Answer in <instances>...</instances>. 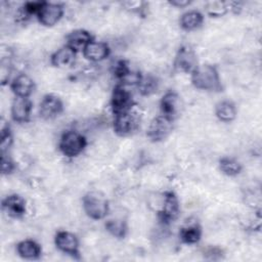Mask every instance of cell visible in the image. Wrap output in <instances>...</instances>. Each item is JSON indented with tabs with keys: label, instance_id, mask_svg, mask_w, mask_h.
<instances>
[{
	"label": "cell",
	"instance_id": "cell-29",
	"mask_svg": "<svg viewBox=\"0 0 262 262\" xmlns=\"http://www.w3.org/2000/svg\"><path fill=\"white\" fill-rule=\"evenodd\" d=\"M121 6L131 12V13H136L139 15H144V11L146 8V2L141 1V0H136V1H132V0H128V1H123L120 3Z\"/></svg>",
	"mask_w": 262,
	"mask_h": 262
},
{
	"label": "cell",
	"instance_id": "cell-3",
	"mask_svg": "<svg viewBox=\"0 0 262 262\" xmlns=\"http://www.w3.org/2000/svg\"><path fill=\"white\" fill-rule=\"evenodd\" d=\"M87 146V138L81 132L75 129H69L62 132L58 141V149L61 155L69 159L79 157Z\"/></svg>",
	"mask_w": 262,
	"mask_h": 262
},
{
	"label": "cell",
	"instance_id": "cell-30",
	"mask_svg": "<svg viewBox=\"0 0 262 262\" xmlns=\"http://www.w3.org/2000/svg\"><path fill=\"white\" fill-rule=\"evenodd\" d=\"M16 169V164L9 151L1 152V174L2 175H10Z\"/></svg>",
	"mask_w": 262,
	"mask_h": 262
},
{
	"label": "cell",
	"instance_id": "cell-13",
	"mask_svg": "<svg viewBox=\"0 0 262 262\" xmlns=\"http://www.w3.org/2000/svg\"><path fill=\"white\" fill-rule=\"evenodd\" d=\"M1 209L9 218L21 219L27 213V202L20 194L11 193L2 199Z\"/></svg>",
	"mask_w": 262,
	"mask_h": 262
},
{
	"label": "cell",
	"instance_id": "cell-10",
	"mask_svg": "<svg viewBox=\"0 0 262 262\" xmlns=\"http://www.w3.org/2000/svg\"><path fill=\"white\" fill-rule=\"evenodd\" d=\"M63 13L64 7L62 3L43 1L36 17L40 25L46 28H51L62 18Z\"/></svg>",
	"mask_w": 262,
	"mask_h": 262
},
{
	"label": "cell",
	"instance_id": "cell-7",
	"mask_svg": "<svg viewBox=\"0 0 262 262\" xmlns=\"http://www.w3.org/2000/svg\"><path fill=\"white\" fill-rule=\"evenodd\" d=\"M53 242L55 248L59 252L76 260H79L81 258L80 242L75 233L68 230H58L54 234Z\"/></svg>",
	"mask_w": 262,
	"mask_h": 262
},
{
	"label": "cell",
	"instance_id": "cell-11",
	"mask_svg": "<svg viewBox=\"0 0 262 262\" xmlns=\"http://www.w3.org/2000/svg\"><path fill=\"white\" fill-rule=\"evenodd\" d=\"M139 126V120L133 111L114 115L113 130L117 136L126 137L133 134Z\"/></svg>",
	"mask_w": 262,
	"mask_h": 262
},
{
	"label": "cell",
	"instance_id": "cell-8",
	"mask_svg": "<svg viewBox=\"0 0 262 262\" xmlns=\"http://www.w3.org/2000/svg\"><path fill=\"white\" fill-rule=\"evenodd\" d=\"M135 102L131 92L121 84H117L112 91L110 106L113 115H118L132 111Z\"/></svg>",
	"mask_w": 262,
	"mask_h": 262
},
{
	"label": "cell",
	"instance_id": "cell-21",
	"mask_svg": "<svg viewBox=\"0 0 262 262\" xmlns=\"http://www.w3.org/2000/svg\"><path fill=\"white\" fill-rule=\"evenodd\" d=\"M76 55L77 52L73 48L64 44L50 55V63L54 68L63 69L74 63Z\"/></svg>",
	"mask_w": 262,
	"mask_h": 262
},
{
	"label": "cell",
	"instance_id": "cell-4",
	"mask_svg": "<svg viewBox=\"0 0 262 262\" xmlns=\"http://www.w3.org/2000/svg\"><path fill=\"white\" fill-rule=\"evenodd\" d=\"M180 214V202L173 190H166L160 209L157 212L158 220L162 225L168 226L173 223Z\"/></svg>",
	"mask_w": 262,
	"mask_h": 262
},
{
	"label": "cell",
	"instance_id": "cell-27",
	"mask_svg": "<svg viewBox=\"0 0 262 262\" xmlns=\"http://www.w3.org/2000/svg\"><path fill=\"white\" fill-rule=\"evenodd\" d=\"M138 88V91L143 96H149L154 93H156L159 89V80L156 76L152 74H146L142 75V78L139 82V84L136 86Z\"/></svg>",
	"mask_w": 262,
	"mask_h": 262
},
{
	"label": "cell",
	"instance_id": "cell-9",
	"mask_svg": "<svg viewBox=\"0 0 262 262\" xmlns=\"http://www.w3.org/2000/svg\"><path fill=\"white\" fill-rule=\"evenodd\" d=\"M112 74L117 79L118 84L123 86H137L142 78V74L131 69L129 62L125 59L115 61L112 66Z\"/></svg>",
	"mask_w": 262,
	"mask_h": 262
},
{
	"label": "cell",
	"instance_id": "cell-5",
	"mask_svg": "<svg viewBox=\"0 0 262 262\" xmlns=\"http://www.w3.org/2000/svg\"><path fill=\"white\" fill-rule=\"evenodd\" d=\"M199 64L198 55L194 49L189 44L180 45L173 60L174 71L190 75Z\"/></svg>",
	"mask_w": 262,
	"mask_h": 262
},
{
	"label": "cell",
	"instance_id": "cell-31",
	"mask_svg": "<svg viewBox=\"0 0 262 262\" xmlns=\"http://www.w3.org/2000/svg\"><path fill=\"white\" fill-rule=\"evenodd\" d=\"M10 62H9V57H2L1 59V69H0V81L1 85L5 86L9 82V77L11 73L10 69Z\"/></svg>",
	"mask_w": 262,
	"mask_h": 262
},
{
	"label": "cell",
	"instance_id": "cell-28",
	"mask_svg": "<svg viewBox=\"0 0 262 262\" xmlns=\"http://www.w3.org/2000/svg\"><path fill=\"white\" fill-rule=\"evenodd\" d=\"M13 143V135L8 122H5L1 119V127H0V149L1 152L9 151Z\"/></svg>",
	"mask_w": 262,
	"mask_h": 262
},
{
	"label": "cell",
	"instance_id": "cell-12",
	"mask_svg": "<svg viewBox=\"0 0 262 262\" xmlns=\"http://www.w3.org/2000/svg\"><path fill=\"white\" fill-rule=\"evenodd\" d=\"M64 110L61 98L53 93L45 94L39 103V117L45 121H50L62 114Z\"/></svg>",
	"mask_w": 262,
	"mask_h": 262
},
{
	"label": "cell",
	"instance_id": "cell-17",
	"mask_svg": "<svg viewBox=\"0 0 262 262\" xmlns=\"http://www.w3.org/2000/svg\"><path fill=\"white\" fill-rule=\"evenodd\" d=\"M83 56L91 62H100L111 54V48L104 41H91L82 51Z\"/></svg>",
	"mask_w": 262,
	"mask_h": 262
},
{
	"label": "cell",
	"instance_id": "cell-20",
	"mask_svg": "<svg viewBox=\"0 0 262 262\" xmlns=\"http://www.w3.org/2000/svg\"><path fill=\"white\" fill-rule=\"evenodd\" d=\"M203 229L199 222H187L183 224L178 231L179 241L184 245H196L201 242Z\"/></svg>",
	"mask_w": 262,
	"mask_h": 262
},
{
	"label": "cell",
	"instance_id": "cell-1",
	"mask_svg": "<svg viewBox=\"0 0 262 262\" xmlns=\"http://www.w3.org/2000/svg\"><path fill=\"white\" fill-rule=\"evenodd\" d=\"M190 81L194 88L208 92H222L223 84L218 68L211 63L199 64L190 74Z\"/></svg>",
	"mask_w": 262,
	"mask_h": 262
},
{
	"label": "cell",
	"instance_id": "cell-16",
	"mask_svg": "<svg viewBox=\"0 0 262 262\" xmlns=\"http://www.w3.org/2000/svg\"><path fill=\"white\" fill-rule=\"evenodd\" d=\"M9 87L14 96L30 98L36 89V84L28 74L19 73L10 81Z\"/></svg>",
	"mask_w": 262,
	"mask_h": 262
},
{
	"label": "cell",
	"instance_id": "cell-6",
	"mask_svg": "<svg viewBox=\"0 0 262 262\" xmlns=\"http://www.w3.org/2000/svg\"><path fill=\"white\" fill-rule=\"evenodd\" d=\"M174 129V120L163 115L155 117L146 129V137L150 142L158 143L167 139Z\"/></svg>",
	"mask_w": 262,
	"mask_h": 262
},
{
	"label": "cell",
	"instance_id": "cell-22",
	"mask_svg": "<svg viewBox=\"0 0 262 262\" xmlns=\"http://www.w3.org/2000/svg\"><path fill=\"white\" fill-rule=\"evenodd\" d=\"M205 20L203 12L198 9H189L183 12L179 18V26L183 31L191 32L200 29Z\"/></svg>",
	"mask_w": 262,
	"mask_h": 262
},
{
	"label": "cell",
	"instance_id": "cell-32",
	"mask_svg": "<svg viewBox=\"0 0 262 262\" xmlns=\"http://www.w3.org/2000/svg\"><path fill=\"white\" fill-rule=\"evenodd\" d=\"M203 255L206 259L208 260H220L222 258V256L224 255L223 254V251L222 249H220L219 247H216V246H210V247H207L204 252H203Z\"/></svg>",
	"mask_w": 262,
	"mask_h": 262
},
{
	"label": "cell",
	"instance_id": "cell-15",
	"mask_svg": "<svg viewBox=\"0 0 262 262\" xmlns=\"http://www.w3.org/2000/svg\"><path fill=\"white\" fill-rule=\"evenodd\" d=\"M160 115L175 120L181 107V99L179 94L174 90L166 91L160 99Z\"/></svg>",
	"mask_w": 262,
	"mask_h": 262
},
{
	"label": "cell",
	"instance_id": "cell-23",
	"mask_svg": "<svg viewBox=\"0 0 262 262\" xmlns=\"http://www.w3.org/2000/svg\"><path fill=\"white\" fill-rule=\"evenodd\" d=\"M215 116L223 123H230L236 119L237 108L233 101L229 99H223L215 105Z\"/></svg>",
	"mask_w": 262,
	"mask_h": 262
},
{
	"label": "cell",
	"instance_id": "cell-25",
	"mask_svg": "<svg viewBox=\"0 0 262 262\" xmlns=\"http://www.w3.org/2000/svg\"><path fill=\"white\" fill-rule=\"evenodd\" d=\"M105 230L118 239H123L128 233V223L123 218H111L104 221Z\"/></svg>",
	"mask_w": 262,
	"mask_h": 262
},
{
	"label": "cell",
	"instance_id": "cell-19",
	"mask_svg": "<svg viewBox=\"0 0 262 262\" xmlns=\"http://www.w3.org/2000/svg\"><path fill=\"white\" fill-rule=\"evenodd\" d=\"M17 255L24 260H39L42 256L41 245L32 238H26L16 244Z\"/></svg>",
	"mask_w": 262,
	"mask_h": 262
},
{
	"label": "cell",
	"instance_id": "cell-14",
	"mask_svg": "<svg viewBox=\"0 0 262 262\" xmlns=\"http://www.w3.org/2000/svg\"><path fill=\"white\" fill-rule=\"evenodd\" d=\"M33 102L30 98L14 96L10 106V117L14 123L25 124L31 119Z\"/></svg>",
	"mask_w": 262,
	"mask_h": 262
},
{
	"label": "cell",
	"instance_id": "cell-26",
	"mask_svg": "<svg viewBox=\"0 0 262 262\" xmlns=\"http://www.w3.org/2000/svg\"><path fill=\"white\" fill-rule=\"evenodd\" d=\"M231 11V1L212 0L205 4V12L207 15L213 18L222 17Z\"/></svg>",
	"mask_w": 262,
	"mask_h": 262
},
{
	"label": "cell",
	"instance_id": "cell-2",
	"mask_svg": "<svg viewBox=\"0 0 262 262\" xmlns=\"http://www.w3.org/2000/svg\"><path fill=\"white\" fill-rule=\"evenodd\" d=\"M82 208L86 216L92 220H104L110 213V202L100 191H87L82 198Z\"/></svg>",
	"mask_w": 262,
	"mask_h": 262
},
{
	"label": "cell",
	"instance_id": "cell-18",
	"mask_svg": "<svg viewBox=\"0 0 262 262\" xmlns=\"http://www.w3.org/2000/svg\"><path fill=\"white\" fill-rule=\"evenodd\" d=\"M92 34L85 29H76L66 36V44L73 48L77 53L82 52L84 48L93 41Z\"/></svg>",
	"mask_w": 262,
	"mask_h": 262
},
{
	"label": "cell",
	"instance_id": "cell-24",
	"mask_svg": "<svg viewBox=\"0 0 262 262\" xmlns=\"http://www.w3.org/2000/svg\"><path fill=\"white\" fill-rule=\"evenodd\" d=\"M218 167L221 173L228 177H235L243 171L242 163L237 159L230 156L221 157L218 161Z\"/></svg>",
	"mask_w": 262,
	"mask_h": 262
},
{
	"label": "cell",
	"instance_id": "cell-33",
	"mask_svg": "<svg viewBox=\"0 0 262 262\" xmlns=\"http://www.w3.org/2000/svg\"><path fill=\"white\" fill-rule=\"evenodd\" d=\"M168 3L171 6H174L177 8H184V7L188 6L191 3V1H189V0H171Z\"/></svg>",
	"mask_w": 262,
	"mask_h": 262
}]
</instances>
